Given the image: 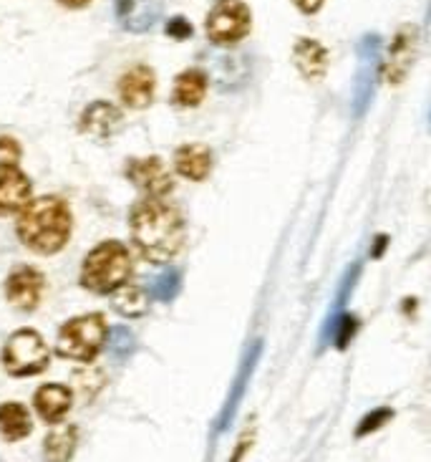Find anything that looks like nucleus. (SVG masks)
<instances>
[{
  "label": "nucleus",
  "mask_w": 431,
  "mask_h": 462,
  "mask_svg": "<svg viewBox=\"0 0 431 462\" xmlns=\"http://www.w3.org/2000/svg\"><path fill=\"white\" fill-rule=\"evenodd\" d=\"M119 23L132 33H147L160 21L161 0H114Z\"/></svg>",
  "instance_id": "ddd939ff"
},
{
  "label": "nucleus",
  "mask_w": 431,
  "mask_h": 462,
  "mask_svg": "<svg viewBox=\"0 0 431 462\" xmlns=\"http://www.w3.org/2000/svg\"><path fill=\"white\" fill-rule=\"evenodd\" d=\"M132 237L149 263H170L185 245V220L161 198H147L132 208Z\"/></svg>",
  "instance_id": "f257e3e1"
},
{
  "label": "nucleus",
  "mask_w": 431,
  "mask_h": 462,
  "mask_svg": "<svg viewBox=\"0 0 431 462\" xmlns=\"http://www.w3.org/2000/svg\"><path fill=\"white\" fill-rule=\"evenodd\" d=\"M50 362V351L43 337L33 328L13 331L3 346V366L11 376L41 374Z\"/></svg>",
  "instance_id": "39448f33"
},
{
  "label": "nucleus",
  "mask_w": 431,
  "mask_h": 462,
  "mask_svg": "<svg viewBox=\"0 0 431 462\" xmlns=\"http://www.w3.org/2000/svg\"><path fill=\"white\" fill-rule=\"evenodd\" d=\"M78 126L87 137L106 139L122 126V112L109 101H94L84 109Z\"/></svg>",
  "instance_id": "2eb2a0df"
},
{
  "label": "nucleus",
  "mask_w": 431,
  "mask_h": 462,
  "mask_svg": "<svg viewBox=\"0 0 431 462\" xmlns=\"http://www.w3.org/2000/svg\"><path fill=\"white\" fill-rule=\"evenodd\" d=\"M417 46H419V31L417 25H401L396 31L391 49H389V61H386V79L389 84H401L407 79L408 69L417 56Z\"/></svg>",
  "instance_id": "9d476101"
},
{
  "label": "nucleus",
  "mask_w": 431,
  "mask_h": 462,
  "mask_svg": "<svg viewBox=\"0 0 431 462\" xmlns=\"http://www.w3.org/2000/svg\"><path fill=\"white\" fill-rule=\"evenodd\" d=\"M46 278L33 265H15L5 281V299L18 311H36L38 303L43 299Z\"/></svg>",
  "instance_id": "6e6552de"
},
{
  "label": "nucleus",
  "mask_w": 431,
  "mask_h": 462,
  "mask_svg": "<svg viewBox=\"0 0 431 462\" xmlns=\"http://www.w3.org/2000/svg\"><path fill=\"white\" fill-rule=\"evenodd\" d=\"M109 346L116 356H126L129 351L134 349V337L129 328H116L109 334Z\"/></svg>",
  "instance_id": "393cba45"
},
{
  "label": "nucleus",
  "mask_w": 431,
  "mask_h": 462,
  "mask_svg": "<svg viewBox=\"0 0 431 462\" xmlns=\"http://www.w3.org/2000/svg\"><path fill=\"white\" fill-rule=\"evenodd\" d=\"M33 407L43 422L61 425L66 414L74 407V392L63 384H43V387H38L36 397H33Z\"/></svg>",
  "instance_id": "4468645a"
},
{
  "label": "nucleus",
  "mask_w": 431,
  "mask_h": 462,
  "mask_svg": "<svg viewBox=\"0 0 431 462\" xmlns=\"http://www.w3.org/2000/svg\"><path fill=\"white\" fill-rule=\"evenodd\" d=\"M250 445H252V432H245V435H243V439L237 442V450H234L233 460H230V462L243 460V457H245V452L250 450Z\"/></svg>",
  "instance_id": "cd10ccee"
},
{
  "label": "nucleus",
  "mask_w": 431,
  "mask_h": 462,
  "mask_svg": "<svg viewBox=\"0 0 431 462\" xmlns=\"http://www.w3.org/2000/svg\"><path fill=\"white\" fill-rule=\"evenodd\" d=\"M134 271L132 253L119 240H104L87 255L81 265V286L91 293H114L129 283Z\"/></svg>",
  "instance_id": "7ed1b4c3"
},
{
  "label": "nucleus",
  "mask_w": 431,
  "mask_h": 462,
  "mask_svg": "<svg viewBox=\"0 0 431 462\" xmlns=\"http://www.w3.org/2000/svg\"><path fill=\"white\" fill-rule=\"evenodd\" d=\"M0 462H3V460H0Z\"/></svg>",
  "instance_id": "2f4dec72"
},
{
  "label": "nucleus",
  "mask_w": 431,
  "mask_h": 462,
  "mask_svg": "<svg viewBox=\"0 0 431 462\" xmlns=\"http://www.w3.org/2000/svg\"><path fill=\"white\" fill-rule=\"evenodd\" d=\"M157 76L149 66H134L119 81V97L129 109H147L154 99Z\"/></svg>",
  "instance_id": "f8f14e48"
},
{
  "label": "nucleus",
  "mask_w": 431,
  "mask_h": 462,
  "mask_svg": "<svg viewBox=\"0 0 431 462\" xmlns=\"http://www.w3.org/2000/svg\"><path fill=\"white\" fill-rule=\"evenodd\" d=\"M111 306H114V311H119L122 316L136 319V316H144V313H147L149 293L144 288L126 283V286H122L119 291H114Z\"/></svg>",
  "instance_id": "4be33fe9"
},
{
  "label": "nucleus",
  "mask_w": 431,
  "mask_h": 462,
  "mask_svg": "<svg viewBox=\"0 0 431 462\" xmlns=\"http://www.w3.org/2000/svg\"><path fill=\"white\" fill-rule=\"evenodd\" d=\"M379 71H381V36L369 33L358 43V71L353 81V99H351V109L356 116H363L371 106L379 84Z\"/></svg>",
  "instance_id": "423d86ee"
},
{
  "label": "nucleus",
  "mask_w": 431,
  "mask_h": 462,
  "mask_svg": "<svg viewBox=\"0 0 431 462\" xmlns=\"http://www.w3.org/2000/svg\"><path fill=\"white\" fill-rule=\"evenodd\" d=\"M252 13L247 8L245 0H217L207 15V36L220 46L237 43L250 33Z\"/></svg>",
  "instance_id": "0eeeda50"
},
{
  "label": "nucleus",
  "mask_w": 431,
  "mask_h": 462,
  "mask_svg": "<svg viewBox=\"0 0 431 462\" xmlns=\"http://www.w3.org/2000/svg\"><path fill=\"white\" fill-rule=\"evenodd\" d=\"M386 243H389V237H379V243H376V248H373V258H381V250Z\"/></svg>",
  "instance_id": "7c9ffc66"
},
{
  "label": "nucleus",
  "mask_w": 431,
  "mask_h": 462,
  "mask_svg": "<svg viewBox=\"0 0 431 462\" xmlns=\"http://www.w3.org/2000/svg\"><path fill=\"white\" fill-rule=\"evenodd\" d=\"M260 351H262V344H255L252 349L247 351L245 362H243V366H240V372H237V379H234L233 384V392H230V400H227V404H225V410H222V417H220V432H225L227 427H230V422L234 420V412H237V407H240V402H243V397H245V389L247 384H250V376H252V372H255V364H258L260 359Z\"/></svg>",
  "instance_id": "a211bd4d"
},
{
  "label": "nucleus",
  "mask_w": 431,
  "mask_h": 462,
  "mask_svg": "<svg viewBox=\"0 0 431 462\" xmlns=\"http://www.w3.org/2000/svg\"><path fill=\"white\" fill-rule=\"evenodd\" d=\"M179 288H182V275H179V271H167L160 278H154L151 293H154V299L172 300L179 293Z\"/></svg>",
  "instance_id": "b1692460"
},
{
  "label": "nucleus",
  "mask_w": 431,
  "mask_h": 462,
  "mask_svg": "<svg viewBox=\"0 0 431 462\" xmlns=\"http://www.w3.org/2000/svg\"><path fill=\"white\" fill-rule=\"evenodd\" d=\"M207 94V74L199 69H187L177 76L172 88V101L177 106H197Z\"/></svg>",
  "instance_id": "412c9836"
},
{
  "label": "nucleus",
  "mask_w": 431,
  "mask_h": 462,
  "mask_svg": "<svg viewBox=\"0 0 431 462\" xmlns=\"http://www.w3.org/2000/svg\"><path fill=\"white\" fill-rule=\"evenodd\" d=\"M106 338H109L106 319L101 313H84V316L69 319L59 328V334H56V351L61 354L63 359L88 364L99 356Z\"/></svg>",
  "instance_id": "20e7f679"
},
{
  "label": "nucleus",
  "mask_w": 431,
  "mask_h": 462,
  "mask_svg": "<svg viewBox=\"0 0 431 462\" xmlns=\"http://www.w3.org/2000/svg\"><path fill=\"white\" fill-rule=\"evenodd\" d=\"M21 144L13 137H0V164H18Z\"/></svg>",
  "instance_id": "a878e982"
},
{
  "label": "nucleus",
  "mask_w": 431,
  "mask_h": 462,
  "mask_svg": "<svg viewBox=\"0 0 431 462\" xmlns=\"http://www.w3.org/2000/svg\"><path fill=\"white\" fill-rule=\"evenodd\" d=\"M174 170L185 180L202 182L212 170V150L205 144H185L174 154Z\"/></svg>",
  "instance_id": "f3484780"
},
{
  "label": "nucleus",
  "mask_w": 431,
  "mask_h": 462,
  "mask_svg": "<svg viewBox=\"0 0 431 462\" xmlns=\"http://www.w3.org/2000/svg\"><path fill=\"white\" fill-rule=\"evenodd\" d=\"M59 3H63L66 8H87L91 0H59Z\"/></svg>",
  "instance_id": "c756f323"
},
{
  "label": "nucleus",
  "mask_w": 431,
  "mask_h": 462,
  "mask_svg": "<svg viewBox=\"0 0 431 462\" xmlns=\"http://www.w3.org/2000/svg\"><path fill=\"white\" fill-rule=\"evenodd\" d=\"M293 3H296L298 8H300V11L303 13H318L321 11V5H323V0H293Z\"/></svg>",
  "instance_id": "c85d7f7f"
},
{
  "label": "nucleus",
  "mask_w": 431,
  "mask_h": 462,
  "mask_svg": "<svg viewBox=\"0 0 431 462\" xmlns=\"http://www.w3.org/2000/svg\"><path fill=\"white\" fill-rule=\"evenodd\" d=\"M33 432V420L21 402L0 404V438L5 442H21Z\"/></svg>",
  "instance_id": "6ab92c4d"
},
{
  "label": "nucleus",
  "mask_w": 431,
  "mask_h": 462,
  "mask_svg": "<svg viewBox=\"0 0 431 462\" xmlns=\"http://www.w3.org/2000/svg\"><path fill=\"white\" fill-rule=\"evenodd\" d=\"M74 217L69 205L56 195H43L25 205L18 213L15 233L21 237L25 248H31L38 255H53L66 248L71 240Z\"/></svg>",
  "instance_id": "f03ea898"
},
{
  "label": "nucleus",
  "mask_w": 431,
  "mask_h": 462,
  "mask_svg": "<svg viewBox=\"0 0 431 462\" xmlns=\"http://www.w3.org/2000/svg\"><path fill=\"white\" fill-rule=\"evenodd\" d=\"M167 36L177 38V41H185V38L192 36V23L187 18H182V15H177V18H172L167 23Z\"/></svg>",
  "instance_id": "bb28decb"
},
{
  "label": "nucleus",
  "mask_w": 431,
  "mask_h": 462,
  "mask_svg": "<svg viewBox=\"0 0 431 462\" xmlns=\"http://www.w3.org/2000/svg\"><path fill=\"white\" fill-rule=\"evenodd\" d=\"M389 420H394V410L391 407H379V410H371L363 414V420L356 427V438H369L373 432H379Z\"/></svg>",
  "instance_id": "5701e85b"
},
{
  "label": "nucleus",
  "mask_w": 431,
  "mask_h": 462,
  "mask_svg": "<svg viewBox=\"0 0 431 462\" xmlns=\"http://www.w3.org/2000/svg\"><path fill=\"white\" fill-rule=\"evenodd\" d=\"M126 177L134 182L136 188L144 189L149 198H164L174 188L172 175L160 157H144V160H132L126 164Z\"/></svg>",
  "instance_id": "1a4fd4ad"
},
{
  "label": "nucleus",
  "mask_w": 431,
  "mask_h": 462,
  "mask_svg": "<svg viewBox=\"0 0 431 462\" xmlns=\"http://www.w3.org/2000/svg\"><path fill=\"white\" fill-rule=\"evenodd\" d=\"M293 61H296L298 71L308 81H321L328 71V51L313 38H300L293 49Z\"/></svg>",
  "instance_id": "dca6fc26"
},
{
  "label": "nucleus",
  "mask_w": 431,
  "mask_h": 462,
  "mask_svg": "<svg viewBox=\"0 0 431 462\" xmlns=\"http://www.w3.org/2000/svg\"><path fill=\"white\" fill-rule=\"evenodd\" d=\"M76 445H78V430L76 425H56L43 439V460L46 462H71Z\"/></svg>",
  "instance_id": "aec40b11"
},
{
  "label": "nucleus",
  "mask_w": 431,
  "mask_h": 462,
  "mask_svg": "<svg viewBox=\"0 0 431 462\" xmlns=\"http://www.w3.org/2000/svg\"><path fill=\"white\" fill-rule=\"evenodd\" d=\"M31 202V180L18 164H0V215L21 213Z\"/></svg>",
  "instance_id": "9b49d317"
}]
</instances>
